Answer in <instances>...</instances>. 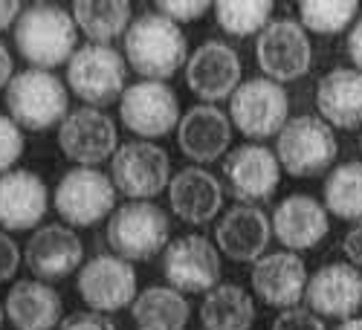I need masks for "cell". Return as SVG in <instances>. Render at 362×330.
Segmentation results:
<instances>
[{
	"instance_id": "obj_4",
	"label": "cell",
	"mask_w": 362,
	"mask_h": 330,
	"mask_svg": "<svg viewBox=\"0 0 362 330\" xmlns=\"http://www.w3.org/2000/svg\"><path fill=\"white\" fill-rule=\"evenodd\" d=\"M337 154H339V145H337L334 128L322 116H313V113L287 119V125L276 139V157L281 163V171L298 179L325 174L337 163Z\"/></svg>"
},
{
	"instance_id": "obj_2",
	"label": "cell",
	"mask_w": 362,
	"mask_h": 330,
	"mask_svg": "<svg viewBox=\"0 0 362 330\" xmlns=\"http://www.w3.org/2000/svg\"><path fill=\"white\" fill-rule=\"evenodd\" d=\"M78 44V26L73 12L58 4L26 6L15 23V47L21 58L35 70L67 64Z\"/></svg>"
},
{
	"instance_id": "obj_39",
	"label": "cell",
	"mask_w": 362,
	"mask_h": 330,
	"mask_svg": "<svg viewBox=\"0 0 362 330\" xmlns=\"http://www.w3.org/2000/svg\"><path fill=\"white\" fill-rule=\"evenodd\" d=\"M348 55H351L354 67L362 73V18L354 20L351 33H348Z\"/></svg>"
},
{
	"instance_id": "obj_13",
	"label": "cell",
	"mask_w": 362,
	"mask_h": 330,
	"mask_svg": "<svg viewBox=\"0 0 362 330\" xmlns=\"http://www.w3.org/2000/svg\"><path fill=\"white\" fill-rule=\"evenodd\" d=\"M163 276L177 293H209L221 284V249L206 235H180L163 252Z\"/></svg>"
},
{
	"instance_id": "obj_22",
	"label": "cell",
	"mask_w": 362,
	"mask_h": 330,
	"mask_svg": "<svg viewBox=\"0 0 362 330\" xmlns=\"http://www.w3.org/2000/svg\"><path fill=\"white\" fill-rule=\"evenodd\" d=\"M269 232H273V223H269V218L261 206L238 203L218 220L215 247L229 261H238V264L252 261L255 264L261 255H267Z\"/></svg>"
},
{
	"instance_id": "obj_24",
	"label": "cell",
	"mask_w": 362,
	"mask_h": 330,
	"mask_svg": "<svg viewBox=\"0 0 362 330\" xmlns=\"http://www.w3.org/2000/svg\"><path fill=\"white\" fill-rule=\"evenodd\" d=\"M168 203L171 212L192 226H203L215 220L223 206V183L200 165L180 168L168 183Z\"/></svg>"
},
{
	"instance_id": "obj_38",
	"label": "cell",
	"mask_w": 362,
	"mask_h": 330,
	"mask_svg": "<svg viewBox=\"0 0 362 330\" xmlns=\"http://www.w3.org/2000/svg\"><path fill=\"white\" fill-rule=\"evenodd\" d=\"M342 249H345V258L348 264H354L359 273H362V220L354 223L345 235V241H342Z\"/></svg>"
},
{
	"instance_id": "obj_44",
	"label": "cell",
	"mask_w": 362,
	"mask_h": 330,
	"mask_svg": "<svg viewBox=\"0 0 362 330\" xmlns=\"http://www.w3.org/2000/svg\"><path fill=\"white\" fill-rule=\"evenodd\" d=\"M359 151H362V134H359Z\"/></svg>"
},
{
	"instance_id": "obj_41",
	"label": "cell",
	"mask_w": 362,
	"mask_h": 330,
	"mask_svg": "<svg viewBox=\"0 0 362 330\" xmlns=\"http://www.w3.org/2000/svg\"><path fill=\"white\" fill-rule=\"evenodd\" d=\"M15 78V64H12V52L9 47L0 41V90H6L9 81Z\"/></svg>"
},
{
	"instance_id": "obj_5",
	"label": "cell",
	"mask_w": 362,
	"mask_h": 330,
	"mask_svg": "<svg viewBox=\"0 0 362 330\" xmlns=\"http://www.w3.org/2000/svg\"><path fill=\"white\" fill-rule=\"evenodd\" d=\"M107 244L125 261H151L171 244V220L157 203L128 200L107 220Z\"/></svg>"
},
{
	"instance_id": "obj_21",
	"label": "cell",
	"mask_w": 362,
	"mask_h": 330,
	"mask_svg": "<svg viewBox=\"0 0 362 330\" xmlns=\"http://www.w3.org/2000/svg\"><path fill=\"white\" fill-rule=\"evenodd\" d=\"M232 122L229 116L215 105H194L183 113L177 125V145L192 163L209 165L229 154Z\"/></svg>"
},
{
	"instance_id": "obj_29",
	"label": "cell",
	"mask_w": 362,
	"mask_h": 330,
	"mask_svg": "<svg viewBox=\"0 0 362 330\" xmlns=\"http://www.w3.org/2000/svg\"><path fill=\"white\" fill-rule=\"evenodd\" d=\"M70 12H73L78 33H84L90 44L110 47V41L125 38L131 26L128 0H76Z\"/></svg>"
},
{
	"instance_id": "obj_31",
	"label": "cell",
	"mask_w": 362,
	"mask_h": 330,
	"mask_svg": "<svg viewBox=\"0 0 362 330\" xmlns=\"http://www.w3.org/2000/svg\"><path fill=\"white\" fill-rule=\"evenodd\" d=\"M215 20L232 38H247V35H261L269 26V15H273V0H218L212 4Z\"/></svg>"
},
{
	"instance_id": "obj_12",
	"label": "cell",
	"mask_w": 362,
	"mask_h": 330,
	"mask_svg": "<svg viewBox=\"0 0 362 330\" xmlns=\"http://www.w3.org/2000/svg\"><path fill=\"white\" fill-rule=\"evenodd\" d=\"M76 290L81 302L96 313H116L134 305L136 293V273L131 261L119 255H96L81 264Z\"/></svg>"
},
{
	"instance_id": "obj_17",
	"label": "cell",
	"mask_w": 362,
	"mask_h": 330,
	"mask_svg": "<svg viewBox=\"0 0 362 330\" xmlns=\"http://www.w3.org/2000/svg\"><path fill=\"white\" fill-rule=\"evenodd\" d=\"M308 281L310 276L305 258L290 249L261 255L250 273V284L255 295L267 307H279V310L298 307V302L305 298Z\"/></svg>"
},
{
	"instance_id": "obj_30",
	"label": "cell",
	"mask_w": 362,
	"mask_h": 330,
	"mask_svg": "<svg viewBox=\"0 0 362 330\" xmlns=\"http://www.w3.org/2000/svg\"><path fill=\"white\" fill-rule=\"evenodd\" d=\"M325 208L339 220H362V160L337 165L325 179Z\"/></svg>"
},
{
	"instance_id": "obj_36",
	"label": "cell",
	"mask_w": 362,
	"mask_h": 330,
	"mask_svg": "<svg viewBox=\"0 0 362 330\" xmlns=\"http://www.w3.org/2000/svg\"><path fill=\"white\" fill-rule=\"evenodd\" d=\"M58 330H119L113 324L110 316L105 313H96V310H78V313H70L62 319Z\"/></svg>"
},
{
	"instance_id": "obj_1",
	"label": "cell",
	"mask_w": 362,
	"mask_h": 330,
	"mask_svg": "<svg viewBox=\"0 0 362 330\" xmlns=\"http://www.w3.org/2000/svg\"><path fill=\"white\" fill-rule=\"evenodd\" d=\"M125 61L145 81H165L189 61L186 33L160 12H142L122 38Z\"/></svg>"
},
{
	"instance_id": "obj_14",
	"label": "cell",
	"mask_w": 362,
	"mask_h": 330,
	"mask_svg": "<svg viewBox=\"0 0 362 330\" xmlns=\"http://www.w3.org/2000/svg\"><path fill=\"white\" fill-rule=\"evenodd\" d=\"M58 148L67 160L81 168H96L105 160H113L119 148V134L113 119L99 107H76L58 128Z\"/></svg>"
},
{
	"instance_id": "obj_11",
	"label": "cell",
	"mask_w": 362,
	"mask_h": 330,
	"mask_svg": "<svg viewBox=\"0 0 362 330\" xmlns=\"http://www.w3.org/2000/svg\"><path fill=\"white\" fill-rule=\"evenodd\" d=\"M119 119L139 139H163L180 125V99L165 81H136L119 99Z\"/></svg>"
},
{
	"instance_id": "obj_9",
	"label": "cell",
	"mask_w": 362,
	"mask_h": 330,
	"mask_svg": "<svg viewBox=\"0 0 362 330\" xmlns=\"http://www.w3.org/2000/svg\"><path fill=\"white\" fill-rule=\"evenodd\" d=\"M52 206L70 226H96L116 212V186L99 168H70L52 191Z\"/></svg>"
},
{
	"instance_id": "obj_43",
	"label": "cell",
	"mask_w": 362,
	"mask_h": 330,
	"mask_svg": "<svg viewBox=\"0 0 362 330\" xmlns=\"http://www.w3.org/2000/svg\"><path fill=\"white\" fill-rule=\"evenodd\" d=\"M4 316H6V310H4V305H0V327H4Z\"/></svg>"
},
{
	"instance_id": "obj_42",
	"label": "cell",
	"mask_w": 362,
	"mask_h": 330,
	"mask_svg": "<svg viewBox=\"0 0 362 330\" xmlns=\"http://www.w3.org/2000/svg\"><path fill=\"white\" fill-rule=\"evenodd\" d=\"M337 330H362V319H356V316H354V319H345Z\"/></svg>"
},
{
	"instance_id": "obj_37",
	"label": "cell",
	"mask_w": 362,
	"mask_h": 330,
	"mask_svg": "<svg viewBox=\"0 0 362 330\" xmlns=\"http://www.w3.org/2000/svg\"><path fill=\"white\" fill-rule=\"evenodd\" d=\"M18 266H21V249H18V244L12 241L6 232H0V284H6L9 278H15Z\"/></svg>"
},
{
	"instance_id": "obj_23",
	"label": "cell",
	"mask_w": 362,
	"mask_h": 330,
	"mask_svg": "<svg viewBox=\"0 0 362 330\" xmlns=\"http://www.w3.org/2000/svg\"><path fill=\"white\" fill-rule=\"evenodd\" d=\"M330 232V215L325 203L310 194H290L273 212V235L290 252H305L322 244Z\"/></svg>"
},
{
	"instance_id": "obj_7",
	"label": "cell",
	"mask_w": 362,
	"mask_h": 330,
	"mask_svg": "<svg viewBox=\"0 0 362 330\" xmlns=\"http://www.w3.org/2000/svg\"><path fill=\"white\" fill-rule=\"evenodd\" d=\"M290 116V99L284 84H276L264 76L240 81L229 99V122L247 139L279 136Z\"/></svg>"
},
{
	"instance_id": "obj_19",
	"label": "cell",
	"mask_w": 362,
	"mask_h": 330,
	"mask_svg": "<svg viewBox=\"0 0 362 330\" xmlns=\"http://www.w3.org/2000/svg\"><path fill=\"white\" fill-rule=\"evenodd\" d=\"M308 310L319 319H354L362 307V273L354 264H325L308 281Z\"/></svg>"
},
{
	"instance_id": "obj_26",
	"label": "cell",
	"mask_w": 362,
	"mask_h": 330,
	"mask_svg": "<svg viewBox=\"0 0 362 330\" xmlns=\"http://www.w3.org/2000/svg\"><path fill=\"white\" fill-rule=\"evenodd\" d=\"M4 310L15 330H52L62 324L64 302L47 281L23 278L9 290Z\"/></svg>"
},
{
	"instance_id": "obj_8",
	"label": "cell",
	"mask_w": 362,
	"mask_h": 330,
	"mask_svg": "<svg viewBox=\"0 0 362 330\" xmlns=\"http://www.w3.org/2000/svg\"><path fill=\"white\" fill-rule=\"evenodd\" d=\"M171 157L165 148L148 142V139H134L116 148L110 160V179L116 191H122L131 200H151L160 191L168 189L171 183Z\"/></svg>"
},
{
	"instance_id": "obj_20",
	"label": "cell",
	"mask_w": 362,
	"mask_h": 330,
	"mask_svg": "<svg viewBox=\"0 0 362 330\" xmlns=\"http://www.w3.org/2000/svg\"><path fill=\"white\" fill-rule=\"evenodd\" d=\"M49 208L47 183L26 168H12L0 174V226L6 232L35 229Z\"/></svg>"
},
{
	"instance_id": "obj_35",
	"label": "cell",
	"mask_w": 362,
	"mask_h": 330,
	"mask_svg": "<svg viewBox=\"0 0 362 330\" xmlns=\"http://www.w3.org/2000/svg\"><path fill=\"white\" fill-rule=\"evenodd\" d=\"M269 330H327L325 322L308 310V307H290V310H281L273 324H269Z\"/></svg>"
},
{
	"instance_id": "obj_40",
	"label": "cell",
	"mask_w": 362,
	"mask_h": 330,
	"mask_svg": "<svg viewBox=\"0 0 362 330\" xmlns=\"http://www.w3.org/2000/svg\"><path fill=\"white\" fill-rule=\"evenodd\" d=\"M21 12H23V6L18 0H0V33H6L12 23H18Z\"/></svg>"
},
{
	"instance_id": "obj_6",
	"label": "cell",
	"mask_w": 362,
	"mask_h": 330,
	"mask_svg": "<svg viewBox=\"0 0 362 330\" xmlns=\"http://www.w3.org/2000/svg\"><path fill=\"white\" fill-rule=\"evenodd\" d=\"M128 61L125 55L105 44H84L67 61V84L87 107H105L125 93Z\"/></svg>"
},
{
	"instance_id": "obj_32",
	"label": "cell",
	"mask_w": 362,
	"mask_h": 330,
	"mask_svg": "<svg viewBox=\"0 0 362 330\" xmlns=\"http://www.w3.org/2000/svg\"><path fill=\"white\" fill-rule=\"evenodd\" d=\"M356 12V0H301L298 23L316 35H339L348 26H354Z\"/></svg>"
},
{
	"instance_id": "obj_25",
	"label": "cell",
	"mask_w": 362,
	"mask_h": 330,
	"mask_svg": "<svg viewBox=\"0 0 362 330\" xmlns=\"http://www.w3.org/2000/svg\"><path fill=\"white\" fill-rule=\"evenodd\" d=\"M316 107L330 128H362V73L356 67H334L316 84Z\"/></svg>"
},
{
	"instance_id": "obj_18",
	"label": "cell",
	"mask_w": 362,
	"mask_h": 330,
	"mask_svg": "<svg viewBox=\"0 0 362 330\" xmlns=\"http://www.w3.org/2000/svg\"><path fill=\"white\" fill-rule=\"evenodd\" d=\"M26 266L38 281H62L84 264V244L73 226L47 223L26 241Z\"/></svg>"
},
{
	"instance_id": "obj_27",
	"label": "cell",
	"mask_w": 362,
	"mask_h": 330,
	"mask_svg": "<svg viewBox=\"0 0 362 330\" xmlns=\"http://www.w3.org/2000/svg\"><path fill=\"white\" fill-rule=\"evenodd\" d=\"M200 324L206 330H252L255 324V302L252 295L232 281L218 284L203 295Z\"/></svg>"
},
{
	"instance_id": "obj_28",
	"label": "cell",
	"mask_w": 362,
	"mask_h": 330,
	"mask_svg": "<svg viewBox=\"0 0 362 330\" xmlns=\"http://www.w3.org/2000/svg\"><path fill=\"white\" fill-rule=\"evenodd\" d=\"M131 316L136 330H186L192 305L174 287H148L134 298Z\"/></svg>"
},
{
	"instance_id": "obj_34",
	"label": "cell",
	"mask_w": 362,
	"mask_h": 330,
	"mask_svg": "<svg viewBox=\"0 0 362 330\" xmlns=\"http://www.w3.org/2000/svg\"><path fill=\"white\" fill-rule=\"evenodd\" d=\"M157 9L174 23H192L212 9V4H206V0H157Z\"/></svg>"
},
{
	"instance_id": "obj_3",
	"label": "cell",
	"mask_w": 362,
	"mask_h": 330,
	"mask_svg": "<svg viewBox=\"0 0 362 330\" xmlns=\"http://www.w3.org/2000/svg\"><path fill=\"white\" fill-rule=\"evenodd\" d=\"M67 87L49 70H21L6 87V110L9 119L23 131L44 134L67 119Z\"/></svg>"
},
{
	"instance_id": "obj_16",
	"label": "cell",
	"mask_w": 362,
	"mask_h": 330,
	"mask_svg": "<svg viewBox=\"0 0 362 330\" xmlns=\"http://www.w3.org/2000/svg\"><path fill=\"white\" fill-rule=\"evenodd\" d=\"M240 76H244L240 55L218 38L203 41L186 61V84L206 105L232 99V93L240 87Z\"/></svg>"
},
{
	"instance_id": "obj_10",
	"label": "cell",
	"mask_w": 362,
	"mask_h": 330,
	"mask_svg": "<svg viewBox=\"0 0 362 330\" xmlns=\"http://www.w3.org/2000/svg\"><path fill=\"white\" fill-rule=\"evenodd\" d=\"M255 58L264 70V78L284 84L310 73L313 44L308 29L293 18L269 20V26L255 38Z\"/></svg>"
},
{
	"instance_id": "obj_15",
	"label": "cell",
	"mask_w": 362,
	"mask_h": 330,
	"mask_svg": "<svg viewBox=\"0 0 362 330\" xmlns=\"http://www.w3.org/2000/svg\"><path fill=\"white\" fill-rule=\"evenodd\" d=\"M223 177L232 197L255 206L276 194L281 183V163L269 148L244 142L223 157Z\"/></svg>"
},
{
	"instance_id": "obj_33",
	"label": "cell",
	"mask_w": 362,
	"mask_h": 330,
	"mask_svg": "<svg viewBox=\"0 0 362 330\" xmlns=\"http://www.w3.org/2000/svg\"><path fill=\"white\" fill-rule=\"evenodd\" d=\"M23 131L6 113H0V174L15 168V163L23 157Z\"/></svg>"
}]
</instances>
